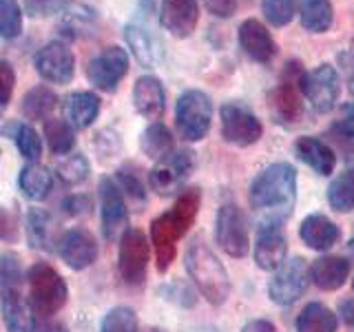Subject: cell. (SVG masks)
I'll return each mask as SVG.
<instances>
[{"instance_id": "cell-39", "label": "cell", "mask_w": 354, "mask_h": 332, "mask_svg": "<svg viewBox=\"0 0 354 332\" xmlns=\"http://www.w3.org/2000/svg\"><path fill=\"white\" fill-rule=\"evenodd\" d=\"M55 175H58L64 184L75 186V184H80V182L86 180L88 162H86V158L82 153H75V155L69 153V158L60 160L58 166H55Z\"/></svg>"}, {"instance_id": "cell-15", "label": "cell", "mask_w": 354, "mask_h": 332, "mask_svg": "<svg viewBox=\"0 0 354 332\" xmlns=\"http://www.w3.org/2000/svg\"><path fill=\"white\" fill-rule=\"evenodd\" d=\"M100 215H102V230L106 239H115L127 230L129 224V204L124 193L111 177L100 182Z\"/></svg>"}, {"instance_id": "cell-10", "label": "cell", "mask_w": 354, "mask_h": 332, "mask_svg": "<svg viewBox=\"0 0 354 332\" xmlns=\"http://www.w3.org/2000/svg\"><path fill=\"white\" fill-rule=\"evenodd\" d=\"M310 286V268L304 257L286 259L268 284V297L277 306H290L301 299Z\"/></svg>"}, {"instance_id": "cell-23", "label": "cell", "mask_w": 354, "mask_h": 332, "mask_svg": "<svg viewBox=\"0 0 354 332\" xmlns=\"http://www.w3.org/2000/svg\"><path fill=\"white\" fill-rule=\"evenodd\" d=\"M299 237H301V241L313 250H330L339 241L341 230L330 217L321 213H313L301 221Z\"/></svg>"}, {"instance_id": "cell-2", "label": "cell", "mask_w": 354, "mask_h": 332, "mask_svg": "<svg viewBox=\"0 0 354 332\" xmlns=\"http://www.w3.org/2000/svg\"><path fill=\"white\" fill-rule=\"evenodd\" d=\"M199 204H202L199 188H186V191H182V195L175 199L171 210H166V213L153 219L151 243L155 248V261H158L160 273H166L171 268L175 252H177V241H180L188 232V228L195 224Z\"/></svg>"}, {"instance_id": "cell-46", "label": "cell", "mask_w": 354, "mask_h": 332, "mask_svg": "<svg viewBox=\"0 0 354 332\" xmlns=\"http://www.w3.org/2000/svg\"><path fill=\"white\" fill-rule=\"evenodd\" d=\"M206 11L215 18H230L237 11L239 0H202Z\"/></svg>"}, {"instance_id": "cell-16", "label": "cell", "mask_w": 354, "mask_h": 332, "mask_svg": "<svg viewBox=\"0 0 354 332\" xmlns=\"http://www.w3.org/2000/svg\"><path fill=\"white\" fill-rule=\"evenodd\" d=\"M237 42H239V49L257 64H270L277 58V53H279V47H277L272 33L254 18L243 20L239 25Z\"/></svg>"}, {"instance_id": "cell-21", "label": "cell", "mask_w": 354, "mask_h": 332, "mask_svg": "<svg viewBox=\"0 0 354 332\" xmlns=\"http://www.w3.org/2000/svg\"><path fill=\"white\" fill-rule=\"evenodd\" d=\"M133 107L136 111L151 122H158L166 111V93L160 77L142 75L133 86Z\"/></svg>"}, {"instance_id": "cell-56", "label": "cell", "mask_w": 354, "mask_h": 332, "mask_svg": "<svg viewBox=\"0 0 354 332\" xmlns=\"http://www.w3.org/2000/svg\"><path fill=\"white\" fill-rule=\"evenodd\" d=\"M352 288H354V282H352Z\"/></svg>"}, {"instance_id": "cell-48", "label": "cell", "mask_w": 354, "mask_h": 332, "mask_svg": "<svg viewBox=\"0 0 354 332\" xmlns=\"http://www.w3.org/2000/svg\"><path fill=\"white\" fill-rule=\"evenodd\" d=\"M62 208L69 215L80 217V215H86L88 213V208H91V199H88L86 195H71L69 199H64Z\"/></svg>"}, {"instance_id": "cell-24", "label": "cell", "mask_w": 354, "mask_h": 332, "mask_svg": "<svg viewBox=\"0 0 354 332\" xmlns=\"http://www.w3.org/2000/svg\"><path fill=\"white\" fill-rule=\"evenodd\" d=\"M295 153L306 166H310L317 175H330L337 166V155L324 140L313 136H301L295 142Z\"/></svg>"}, {"instance_id": "cell-9", "label": "cell", "mask_w": 354, "mask_h": 332, "mask_svg": "<svg viewBox=\"0 0 354 332\" xmlns=\"http://www.w3.org/2000/svg\"><path fill=\"white\" fill-rule=\"evenodd\" d=\"M151 257V241L142 230L127 228L120 237V252H118V268L122 279L129 286H140L147 279Z\"/></svg>"}, {"instance_id": "cell-17", "label": "cell", "mask_w": 354, "mask_h": 332, "mask_svg": "<svg viewBox=\"0 0 354 332\" xmlns=\"http://www.w3.org/2000/svg\"><path fill=\"white\" fill-rule=\"evenodd\" d=\"M58 255L71 270H84L97 259V241L86 228H71L60 235Z\"/></svg>"}, {"instance_id": "cell-53", "label": "cell", "mask_w": 354, "mask_h": 332, "mask_svg": "<svg viewBox=\"0 0 354 332\" xmlns=\"http://www.w3.org/2000/svg\"><path fill=\"white\" fill-rule=\"evenodd\" d=\"M144 332H164V330H162V328H147Z\"/></svg>"}, {"instance_id": "cell-55", "label": "cell", "mask_w": 354, "mask_h": 332, "mask_svg": "<svg viewBox=\"0 0 354 332\" xmlns=\"http://www.w3.org/2000/svg\"><path fill=\"white\" fill-rule=\"evenodd\" d=\"M352 248H354V237H352Z\"/></svg>"}, {"instance_id": "cell-35", "label": "cell", "mask_w": 354, "mask_h": 332, "mask_svg": "<svg viewBox=\"0 0 354 332\" xmlns=\"http://www.w3.org/2000/svg\"><path fill=\"white\" fill-rule=\"evenodd\" d=\"M11 138L16 142V149L20 151L22 158H27L31 162L40 160L42 155V140L38 136V131L31 124H16L11 131Z\"/></svg>"}, {"instance_id": "cell-11", "label": "cell", "mask_w": 354, "mask_h": 332, "mask_svg": "<svg viewBox=\"0 0 354 332\" xmlns=\"http://www.w3.org/2000/svg\"><path fill=\"white\" fill-rule=\"evenodd\" d=\"M221 118V138L235 147H252L263 136V127L259 118L252 113L248 107L239 102H226L219 111Z\"/></svg>"}, {"instance_id": "cell-44", "label": "cell", "mask_w": 354, "mask_h": 332, "mask_svg": "<svg viewBox=\"0 0 354 332\" xmlns=\"http://www.w3.org/2000/svg\"><path fill=\"white\" fill-rule=\"evenodd\" d=\"M20 237V224L18 217L11 213L7 206L0 204V241L16 243Z\"/></svg>"}, {"instance_id": "cell-20", "label": "cell", "mask_w": 354, "mask_h": 332, "mask_svg": "<svg viewBox=\"0 0 354 332\" xmlns=\"http://www.w3.org/2000/svg\"><path fill=\"white\" fill-rule=\"evenodd\" d=\"M0 313L9 332H36V313L22 297V288L0 290Z\"/></svg>"}, {"instance_id": "cell-37", "label": "cell", "mask_w": 354, "mask_h": 332, "mask_svg": "<svg viewBox=\"0 0 354 332\" xmlns=\"http://www.w3.org/2000/svg\"><path fill=\"white\" fill-rule=\"evenodd\" d=\"M22 33V7L18 0H0V36L14 40Z\"/></svg>"}, {"instance_id": "cell-4", "label": "cell", "mask_w": 354, "mask_h": 332, "mask_svg": "<svg viewBox=\"0 0 354 332\" xmlns=\"http://www.w3.org/2000/svg\"><path fill=\"white\" fill-rule=\"evenodd\" d=\"M27 284H29L31 308L40 317H53L55 313H60L66 299H69L66 282L49 264L42 261L33 264L27 273Z\"/></svg>"}, {"instance_id": "cell-49", "label": "cell", "mask_w": 354, "mask_h": 332, "mask_svg": "<svg viewBox=\"0 0 354 332\" xmlns=\"http://www.w3.org/2000/svg\"><path fill=\"white\" fill-rule=\"evenodd\" d=\"M339 64H341V71L343 77H346V84L350 89V93L354 98V49H348L339 55Z\"/></svg>"}, {"instance_id": "cell-29", "label": "cell", "mask_w": 354, "mask_h": 332, "mask_svg": "<svg viewBox=\"0 0 354 332\" xmlns=\"http://www.w3.org/2000/svg\"><path fill=\"white\" fill-rule=\"evenodd\" d=\"M18 184H20V191L25 193L29 199H33V202H40V199H44L51 193L53 173L47 169V166L31 162L20 171Z\"/></svg>"}, {"instance_id": "cell-25", "label": "cell", "mask_w": 354, "mask_h": 332, "mask_svg": "<svg viewBox=\"0 0 354 332\" xmlns=\"http://www.w3.org/2000/svg\"><path fill=\"white\" fill-rule=\"evenodd\" d=\"M100 107H102V100L93 91H75L66 98V102H64L66 122H69L73 129L91 127L100 116Z\"/></svg>"}, {"instance_id": "cell-38", "label": "cell", "mask_w": 354, "mask_h": 332, "mask_svg": "<svg viewBox=\"0 0 354 332\" xmlns=\"http://www.w3.org/2000/svg\"><path fill=\"white\" fill-rule=\"evenodd\" d=\"M100 332H138V315L129 306L111 308L102 319Z\"/></svg>"}, {"instance_id": "cell-26", "label": "cell", "mask_w": 354, "mask_h": 332, "mask_svg": "<svg viewBox=\"0 0 354 332\" xmlns=\"http://www.w3.org/2000/svg\"><path fill=\"white\" fill-rule=\"evenodd\" d=\"M124 40L129 44L131 53L136 55V60L142 66H153L162 58L160 42L155 40V36L147 27L138 25V22H131V25L124 27Z\"/></svg>"}, {"instance_id": "cell-51", "label": "cell", "mask_w": 354, "mask_h": 332, "mask_svg": "<svg viewBox=\"0 0 354 332\" xmlns=\"http://www.w3.org/2000/svg\"><path fill=\"white\" fill-rule=\"evenodd\" d=\"M241 332H277V328L268 319H252L241 328Z\"/></svg>"}, {"instance_id": "cell-12", "label": "cell", "mask_w": 354, "mask_h": 332, "mask_svg": "<svg viewBox=\"0 0 354 332\" xmlns=\"http://www.w3.org/2000/svg\"><path fill=\"white\" fill-rule=\"evenodd\" d=\"M127 73H129V53L127 49L118 47V44L102 49L86 64L88 82L104 93H115Z\"/></svg>"}, {"instance_id": "cell-5", "label": "cell", "mask_w": 354, "mask_h": 332, "mask_svg": "<svg viewBox=\"0 0 354 332\" xmlns=\"http://www.w3.org/2000/svg\"><path fill=\"white\" fill-rule=\"evenodd\" d=\"M213 122V102L199 89H188L175 104V124L186 142H199L208 136Z\"/></svg>"}, {"instance_id": "cell-52", "label": "cell", "mask_w": 354, "mask_h": 332, "mask_svg": "<svg viewBox=\"0 0 354 332\" xmlns=\"http://www.w3.org/2000/svg\"><path fill=\"white\" fill-rule=\"evenodd\" d=\"M339 313L346 321V326L354 328V299H343L341 306H339Z\"/></svg>"}, {"instance_id": "cell-28", "label": "cell", "mask_w": 354, "mask_h": 332, "mask_svg": "<svg viewBox=\"0 0 354 332\" xmlns=\"http://www.w3.org/2000/svg\"><path fill=\"white\" fill-rule=\"evenodd\" d=\"M58 109V95L51 91L49 86H33L22 98L20 111L29 122H40V120H49L53 111Z\"/></svg>"}, {"instance_id": "cell-42", "label": "cell", "mask_w": 354, "mask_h": 332, "mask_svg": "<svg viewBox=\"0 0 354 332\" xmlns=\"http://www.w3.org/2000/svg\"><path fill=\"white\" fill-rule=\"evenodd\" d=\"M115 184L120 186V191L124 193V197L133 199V202H138V204H144V199H147V191H144V184L140 182V177L136 173H131L127 169L118 171Z\"/></svg>"}, {"instance_id": "cell-14", "label": "cell", "mask_w": 354, "mask_h": 332, "mask_svg": "<svg viewBox=\"0 0 354 332\" xmlns=\"http://www.w3.org/2000/svg\"><path fill=\"white\" fill-rule=\"evenodd\" d=\"M33 66L42 80L53 84H69L75 73V55L66 42L51 40L36 53Z\"/></svg>"}, {"instance_id": "cell-27", "label": "cell", "mask_w": 354, "mask_h": 332, "mask_svg": "<svg viewBox=\"0 0 354 332\" xmlns=\"http://www.w3.org/2000/svg\"><path fill=\"white\" fill-rule=\"evenodd\" d=\"M299 20L310 33H326L335 22V7L330 0H299Z\"/></svg>"}, {"instance_id": "cell-41", "label": "cell", "mask_w": 354, "mask_h": 332, "mask_svg": "<svg viewBox=\"0 0 354 332\" xmlns=\"http://www.w3.org/2000/svg\"><path fill=\"white\" fill-rule=\"evenodd\" d=\"M7 288H22L20 261L14 252H7L0 257V290H7Z\"/></svg>"}, {"instance_id": "cell-3", "label": "cell", "mask_w": 354, "mask_h": 332, "mask_svg": "<svg viewBox=\"0 0 354 332\" xmlns=\"http://www.w3.org/2000/svg\"><path fill=\"white\" fill-rule=\"evenodd\" d=\"M186 270L197 286V290L206 297L208 304L221 306L230 297V277L224 264L210 250L202 239H195L186 250Z\"/></svg>"}, {"instance_id": "cell-8", "label": "cell", "mask_w": 354, "mask_h": 332, "mask_svg": "<svg viewBox=\"0 0 354 332\" xmlns=\"http://www.w3.org/2000/svg\"><path fill=\"white\" fill-rule=\"evenodd\" d=\"M195 169V153L191 149L173 151L166 158L158 160L149 173V184L158 195L169 197L177 191H182L184 182Z\"/></svg>"}, {"instance_id": "cell-7", "label": "cell", "mask_w": 354, "mask_h": 332, "mask_svg": "<svg viewBox=\"0 0 354 332\" xmlns=\"http://www.w3.org/2000/svg\"><path fill=\"white\" fill-rule=\"evenodd\" d=\"M304 98L317 113H330L337 107L341 95V77L332 64H319L313 71H306L299 80Z\"/></svg>"}, {"instance_id": "cell-30", "label": "cell", "mask_w": 354, "mask_h": 332, "mask_svg": "<svg viewBox=\"0 0 354 332\" xmlns=\"http://www.w3.org/2000/svg\"><path fill=\"white\" fill-rule=\"evenodd\" d=\"M337 315L319 302L308 304L297 317V332H337Z\"/></svg>"}, {"instance_id": "cell-50", "label": "cell", "mask_w": 354, "mask_h": 332, "mask_svg": "<svg viewBox=\"0 0 354 332\" xmlns=\"http://www.w3.org/2000/svg\"><path fill=\"white\" fill-rule=\"evenodd\" d=\"M36 332H69V330L60 321H53L51 317H42L40 321L36 319Z\"/></svg>"}, {"instance_id": "cell-34", "label": "cell", "mask_w": 354, "mask_h": 332, "mask_svg": "<svg viewBox=\"0 0 354 332\" xmlns=\"http://www.w3.org/2000/svg\"><path fill=\"white\" fill-rule=\"evenodd\" d=\"M328 204L337 213H350V210H354V169L343 171L330 182Z\"/></svg>"}, {"instance_id": "cell-40", "label": "cell", "mask_w": 354, "mask_h": 332, "mask_svg": "<svg viewBox=\"0 0 354 332\" xmlns=\"http://www.w3.org/2000/svg\"><path fill=\"white\" fill-rule=\"evenodd\" d=\"M261 11L272 27H286L295 18V0H263Z\"/></svg>"}, {"instance_id": "cell-36", "label": "cell", "mask_w": 354, "mask_h": 332, "mask_svg": "<svg viewBox=\"0 0 354 332\" xmlns=\"http://www.w3.org/2000/svg\"><path fill=\"white\" fill-rule=\"evenodd\" d=\"M93 11L84 7V5H75L71 9H66L64 11V18L60 22V29H62V36L66 38H77V36H82V31L91 27V22H93Z\"/></svg>"}, {"instance_id": "cell-1", "label": "cell", "mask_w": 354, "mask_h": 332, "mask_svg": "<svg viewBox=\"0 0 354 332\" xmlns=\"http://www.w3.org/2000/svg\"><path fill=\"white\" fill-rule=\"evenodd\" d=\"M297 199V171L292 164L277 162L254 177L250 184V206L259 224H283Z\"/></svg>"}, {"instance_id": "cell-54", "label": "cell", "mask_w": 354, "mask_h": 332, "mask_svg": "<svg viewBox=\"0 0 354 332\" xmlns=\"http://www.w3.org/2000/svg\"><path fill=\"white\" fill-rule=\"evenodd\" d=\"M199 332H217V330H199Z\"/></svg>"}, {"instance_id": "cell-6", "label": "cell", "mask_w": 354, "mask_h": 332, "mask_svg": "<svg viewBox=\"0 0 354 332\" xmlns=\"http://www.w3.org/2000/svg\"><path fill=\"white\" fill-rule=\"evenodd\" d=\"M301 64L299 62H288L283 82L277 84L272 91L268 93V111L274 122H279L281 127H292L299 122L304 113L301 95L297 91V84L301 80Z\"/></svg>"}, {"instance_id": "cell-31", "label": "cell", "mask_w": 354, "mask_h": 332, "mask_svg": "<svg viewBox=\"0 0 354 332\" xmlns=\"http://www.w3.org/2000/svg\"><path fill=\"white\" fill-rule=\"evenodd\" d=\"M140 147L151 160H162L169 153H173V133L162 122H151L142 133Z\"/></svg>"}, {"instance_id": "cell-19", "label": "cell", "mask_w": 354, "mask_h": 332, "mask_svg": "<svg viewBox=\"0 0 354 332\" xmlns=\"http://www.w3.org/2000/svg\"><path fill=\"white\" fill-rule=\"evenodd\" d=\"M162 27L175 38H188L199 22L197 0H162Z\"/></svg>"}, {"instance_id": "cell-32", "label": "cell", "mask_w": 354, "mask_h": 332, "mask_svg": "<svg viewBox=\"0 0 354 332\" xmlns=\"http://www.w3.org/2000/svg\"><path fill=\"white\" fill-rule=\"evenodd\" d=\"M27 237L33 248L49 250L53 243V217L44 208H31L27 213Z\"/></svg>"}, {"instance_id": "cell-22", "label": "cell", "mask_w": 354, "mask_h": 332, "mask_svg": "<svg viewBox=\"0 0 354 332\" xmlns=\"http://www.w3.org/2000/svg\"><path fill=\"white\" fill-rule=\"evenodd\" d=\"M350 275V261L339 255H324L310 266V282L321 290H339L348 282Z\"/></svg>"}, {"instance_id": "cell-13", "label": "cell", "mask_w": 354, "mask_h": 332, "mask_svg": "<svg viewBox=\"0 0 354 332\" xmlns=\"http://www.w3.org/2000/svg\"><path fill=\"white\" fill-rule=\"evenodd\" d=\"M215 239L219 243V248L224 250L230 257H246L250 248L248 239V226L246 217L235 204H224L217 210L215 219Z\"/></svg>"}, {"instance_id": "cell-18", "label": "cell", "mask_w": 354, "mask_h": 332, "mask_svg": "<svg viewBox=\"0 0 354 332\" xmlns=\"http://www.w3.org/2000/svg\"><path fill=\"white\" fill-rule=\"evenodd\" d=\"M288 241L279 224H259L254 239V264L261 270H277L286 261Z\"/></svg>"}, {"instance_id": "cell-43", "label": "cell", "mask_w": 354, "mask_h": 332, "mask_svg": "<svg viewBox=\"0 0 354 332\" xmlns=\"http://www.w3.org/2000/svg\"><path fill=\"white\" fill-rule=\"evenodd\" d=\"M71 0H25V14L31 18H49L64 11Z\"/></svg>"}, {"instance_id": "cell-33", "label": "cell", "mask_w": 354, "mask_h": 332, "mask_svg": "<svg viewBox=\"0 0 354 332\" xmlns=\"http://www.w3.org/2000/svg\"><path fill=\"white\" fill-rule=\"evenodd\" d=\"M44 138L53 155H69L75 147V129L62 118H49L44 122Z\"/></svg>"}, {"instance_id": "cell-47", "label": "cell", "mask_w": 354, "mask_h": 332, "mask_svg": "<svg viewBox=\"0 0 354 332\" xmlns=\"http://www.w3.org/2000/svg\"><path fill=\"white\" fill-rule=\"evenodd\" d=\"M335 131L341 138H354V104H343L339 111V120L335 122Z\"/></svg>"}, {"instance_id": "cell-45", "label": "cell", "mask_w": 354, "mask_h": 332, "mask_svg": "<svg viewBox=\"0 0 354 332\" xmlns=\"http://www.w3.org/2000/svg\"><path fill=\"white\" fill-rule=\"evenodd\" d=\"M16 89V71L7 60L0 58V107H7L11 102Z\"/></svg>"}]
</instances>
